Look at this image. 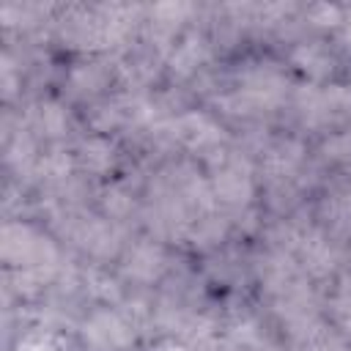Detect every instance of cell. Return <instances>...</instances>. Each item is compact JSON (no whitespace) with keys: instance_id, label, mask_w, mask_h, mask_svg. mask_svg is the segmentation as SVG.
I'll return each instance as SVG.
<instances>
[{"instance_id":"cell-1","label":"cell","mask_w":351,"mask_h":351,"mask_svg":"<svg viewBox=\"0 0 351 351\" xmlns=\"http://www.w3.org/2000/svg\"><path fill=\"white\" fill-rule=\"evenodd\" d=\"M288 96V77L271 63H255L239 71L236 85L219 96V107L230 115H258L277 110Z\"/></svg>"},{"instance_id":"cell-2","label":"cell","mask_w":351,"mask_h":351,"mask_svg":"<svg viewBox=\"0 0 351 351\" xmlns=\"http://www.w3.org/2000/svg\"><path fill=\"white\" fill-rule=\"evenodd\" d=\"M208 186L217 206L233 219L252 206L255 197V173L244 154L233 151L230 145L219 154L208 156Z\"/></svg>"},{"instance_id":"cell-3","label":"cell","mask_w":351,"mask_h":351,"mask_svg":"<svg viewBox=\"0 0 351 351\" xmlns=\"http://www.w3.org/2000/svg\"><path fill=\"white\" fill-rule=\"evenodd\" d=\"M296 112L304 126L321 129L351 115V88L348 85H304L296 93Z\"/></svg>"},{"instance_id":"cell-4","label":"cell","mask_w":351,"mask_h":351,"mask_svg":"<svg viewBox=\"0 0 351 351\" xmlns=\"http://www.w3.org/2000/svg\"><path fill=\"white\" fill-rule=\"evenodd\" d=\"M137 326L121 307H99L82 321V340L90 351H126L134 343Z\"/></svg>"},{"instance_id":"cell-5","label":"cell","mask_w":351,"mask_h":351,"mask_svg":"<svg viewBox=\"0 0 351 351\" xmlns=\"http://www.w3.org/2000/svg\"><path fill=\"white\" fill-rule=\"evenodd\" d=\"M173 143L186 145L189 151L203 154L206 159L228 148V134L225 129L206 112H181L173 118Z\"/></svg>"},{"instance_id":"cell-6","label":"cell","mask_w":351,"mask_h":351,"mask_svg":"<svg viewBox=\"0 0 351 351\" xmlns=\"http://www.w3.org/2000/svg\"><path fill=\"white\" fill-rule=\"evenodd\" d=\"M165 269H167V255H165L162 244L154 239H140L123 250L121 271L129 282L151 285L165 274Z\"/></svg>"},{"instance_id":"cell-7","label":"cell","mask_w":351,"mask_h":351,"mask_svg":"<svg viewBox=\"0 0 351 351\" xmlns=\"http://www.w3.org/2000/svg\"><path fill=\"white\" fill-rule=\"evenodd\" d=\"M211 58V49H208V41L200 36V33H186L178 38V44H173L170 55H167V63H170V71L181 80L192 77L195 71H200Z\"/></svg>"},{"instance_id":"cell-8","label":"cell","mask_w":351,"mask_h":351,"mask_svg":"<svg viewBox=\"0 0 351 351\" xmlns=\"http://www.w3.org/2000/svg\"><path fill=\"white\" fill-rule=\"evenodd\" d=\"M36 137H47V140H58L66 134L69 129V112L58 104V101H36L25 121H22Z\"/></svg>"},{"instance_id":"cell-9","label":"cell","mask_w":351,"mask_h":351,"mask_svg":"<svg viewBox=\"0 0 351 351\" xmlns=\"http://www.w3.org/2000/svg\"><path fill=\"white\" fill-rule=\"evenodd\" d=\"M74 165L82 170V173H90V176H104L112 170L115 165V148L107 137L101 134H90V137H82L77 151H74Z\"/></svg>"},{"instance_id":"cell-10","label":"cell","mask_w":351,"mask_h":351,"mask_svg":"<svg viewBox=\"0 0 351 351\" xmlns=\"http://www.w3.org/2000/svg\"><path fill=\"white\" fill-rule=\"evenodd\" d=\"M291 58H293V63H296L307 77H313L315 82L324 80V77H329L332 69H335V55L329 52V47H326L324 41H304V44L293 47Z\"/></svg>"},{"instance_id":"cell-11","label":"cell","mask_w":351,"mask_h":351,"mask_svg":"<svg viewBox=\"0 0 351 351\" xmlns=\"http://www.w3.org/2000/svg\"><path fill=\"white\" fill-rule=\"evenodd\" d=\"M69 82H71V90L77 96H90L110 82V63H104V60L77 63L69 74Z\"/></svg>"},{"instance_id":"cell-12","label":"cell","mask_w":351,"mask_h":351,"mask_svg":"<svg viewBox=\"0 0 351 351\" xmlns=\"http://www.w3.org/2000/svg\"><path fill=\"white\" fill-rule=\"evenodd\" d=\"M101 208H104V217L118 225L134 211V197H132V192L126 186L112 184V186H107L101 192Z\"/></svg>"},{"instance_id":"cell-13","label":"cell","mask_w":351,"mask_h":351,"mask_svg":"<svg viewBox=\"0 0 351 351\" xmlns=\"http://www.w3.org/2000/svg\"><path fill=\"white\" fill-rule=\"evenodd\" d=\"M332 315L343 332L351 335V274H343L332 296Z\"/></svg>"},{"instance_id":"cell-14","label":"cell","mask_w":351,"mask_h":351,"mask_svg":"<svg viewBox=\"0 0 351 351\" xmlns=\"http://www.w3.org/2000/svg\"><path fill=\"white\" fill-rule=\"evenodd\" d=\"M321 156L332 165H351V132H340L324 140Z\"/></svg>"},{"instance_id":"cell-15","label":"cell","mask_w":351,"mask_h":351,"mask_svg":"<svg viewBox=\"0 0 351 351\" xmlns=\"http://www.w3.org/2000/svg\"><path fill=\"white\" fill-rule=\"evenodd\" d=\"M16 351H63V346H60V340L52 332L36 329V332H30V335H25L19 340Z\"/></svg>"}]
</instances>
